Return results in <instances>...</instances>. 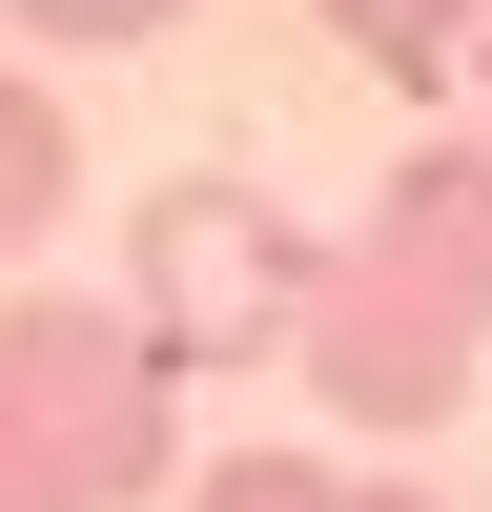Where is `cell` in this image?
Returning a JSON list of instances; mask_svg holds the SVG:
<instances>
[{
  "label": "cell",
  "instance_id": "3",
  "mask_svg": "<svg viewBox=\"0 0 492 512\" xmlns=\"http://www.w3.org/2000/svg\"><path fill=\"white\" fill-rule=\"evenodd\" d=\"M308 308H328V226H287L267 185H144V226H123V328H144L164 369H267V349H308Z\"/></svg>",
  "mask_w": 492,
  "mask_h": 512
},
{
  "label": "cell",
  "instance_id": "1",
  "mask_svg": "<svg viewBox=\"0 0 492 512\" xmlns=\"http://www.w3.org/2000/svg\"><path fill=\"white\" fill-rule=\"evenodd\" d=\"M287 369L369 451L472 410V369H492V144H390V185L328 226V308H308Z\"/></svg>",
  "mask_w": 492,
  "mask_h": 512
},
{
  "label": "cell",
  "instance_id": "2",
  "mask_svg": "<svg viewBox=\"0 0 492 512\" xmlns=\"http://www.w3.org/2000/svg\"><path fill=\"white\" fill-rule=\"evenodd\" d=\"M185 492V369L123 328V287H21L0 308V512H144Z\"/></svg>",
  "mask_w": 492,
  "mask_h": 512
},
{
  "label": "cell",
  "instance_id": "5",
  "mask_svg": "<svg viewBox=\"0 0 492 512\" xmlns=\"http://www.w3.org/2000/svg\"><path fill=\"white\" fill-rule=\"evenodd\" d=\"M62 185H82V144H62V82H41V62H0V267L62 226Z\"/></svg>",
  "mask_w": 492,
  "mask_h": 512
},
{
  "label": "cell",
  "instance_id": "6",
  "mask_svg": "<svg viewBox=\"0 0 492 512\" xmlns=\"http://www.w3.org/2000/svg\"><path fill=\"white\" fill-rule=\"evenodd\" d=\"M308 21L349 41L369 82H451V62H472V41H492V0H308Z\"/></svg>",
  "mask_w": 492,
  "mask_h": 512
},
{
  "label": "cell",
  "instance_id": "4",
  "mask_svg": "<svg viewBox=\"0 0 492 512\" xmlns=\"http://www.w3.org/2000/svg\"><path fill=\"white\" fill-rule=\"evenodd\" d=\"M185 512H451V492L349 472V451H185Z\"/></svg>",
  "mask_w": 492,
  "mask_h": 512
},
{
  "label": "cell",
  "instance_id": "7",
  "mask_svg": "<svg viewBox=\"0 0 492 512\" xmlns=\"http://www.w3.org/2000/svg\"><path fill=\"white\" fill-rule=\"evenodd\" d=\"M0 21H21L41 62H123V41H164L185 0H0Z\"/></svg>",
  "mask_w": 492,
  "mask_h": 512
}]
</instances>
